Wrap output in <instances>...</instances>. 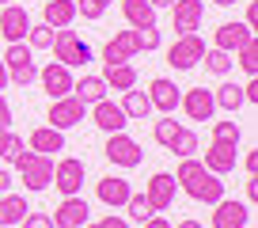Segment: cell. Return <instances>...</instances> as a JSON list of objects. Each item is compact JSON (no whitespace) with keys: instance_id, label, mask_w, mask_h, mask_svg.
I'll return each mask as SVG.
<instances>
[{"instance_id":"cell-32","label":"cell","mask_w":258,"mask_h":228,"mask_svg":"<svg viewBox=\"0 0 258 228\" xmlns=\"http://www.w3.org/2000/svg\"><path fill=\"white\" fill-rule=\"evenodd\" d=\"M232 61H235V65H239L247 76H258V42L250 38L243 49H235V53H232Z\"/></svg>"},{"instance_id":"cell-52","label":"cell","mask_w":258,"mask_h":228,"mask_svg":"<svg viewBox=\"0 0 258 228\" xmlns=\"http://www.w3.org/2000/svg\"><path fill=\"white\" fill-rule=\"evenodd\" d=\"M178 228H202V220H182Z\"/></svg>"},{"instance_id":"cell-29","label":"cell","mask_w":258,"mask_h":228,"mask_svg":"<svg viewBox=\"0 0 258 228\" xmlns=\"http://www.w3.org/2000/svg\"><path fill=\"white\" fill-rule=\"evenodd\" d=\"M213 103H217V110H228V114H235L247 99H243V88L239 84H220L217 91H213Z\"/></svg>"},{"instance_id":"cell-19","label":"cell","mask_w":258,"mask_h":228,"mask_svg":"<svg viewBox=\"0 0 258 228\" xmlns=\"http://www.w3.org/2000/svg\"><path fill=\"white\" fill-rule=\"evenodd\" d=\"M95 194H99V202L110 205V209H125L133 187H129V179H121V175H103V179L95 183Z\"/></svg>"},{"instance_id":"cell-6","label":"cell","mask_w":258,"mask_h":228,"mask_svg":"<svg viewBox=\"0 0 258 228\" xmlns=\"http://www.w3.org/2000/svg\"><path fill=\"white\" fill-rule=\"evenodd\" d=\"M137 53H141V31L129 27V31L114 34V38L103 46V53H99V57H103V65H125V61H133Z\"/></svg>"},{"instance_id":"cell-35","label":"cell","mask_w":258,"mask_h":228,"mask_svg":"<svg viewBox=\"0 0 258 228\" xmlns=\"http://www.w3.org/2000/svg\"><path fill=\"white\" fill-rule=\"evenodd\" d=\"M53 27H46V23H31V31H27V46H31V49H49V46H53Z\"/></svg>"},{"instance_id":"cell-21","label":"cell","mask_w":258,"mask_h":228,"mask_svg":"<svg viewBox=\"0 0 258 228\" xmlns=\"http://www.w3.org/2000/svg\"><path fill=\"white\" fill-rule=\"evenodd\" d=\"M250 38H254V31H250L247 23H220L217 34H213V46L224 49V53H235V49H243Z\"/></svg>"},{"instance_id":"cell-47","label":"cell","mask_w":258,"mask_h":228,"mask_svg":"<svg viewBox=\"0 0 258 228\" xmlns=\"http://www.w3.org/2000/svg\"><path fill=\"white\" fill-rule=\"evenodd\" d=\"M141 228H171V224H167V217H160V213H156V217H148Z\"/></svg>"},{"instance_id":"cell-11","label":"cell","mask_w":258,"mask_h":228,"mask_svg":"<svg viewBox=\"0 0 258 228\" xmlns=\"http://www.w3.org/2000/svg\"><path fill=\"white\" fill-rule=\"evenodd\" d=\"M38 80H42V91H46L49 99H64L73 95V69H64L61 61H49L46 69H38Z\"/></svg>"},{"instance_id":"cell-33","label":"cell","mask_w":258,"mask_h":228,"mask_svg":"<svg viewBox=\"0 0 258 228\" xmlns=\"http://www.w3.org/2000/svg\"><path fill=\"white\" fill-rule=\"evenodd\" d=\"M175 133H178V122H175V114H163L160 122L152 126V137H156V145H160V148H171Z\"/></svg>"},{"instance_id":"cell-10","label":"cell","mask_w":258,"mask_h":228,"mask_svg":"<svg viewBox=\"0 0 258 228\" xmlns=\"http://www.w3.org/2000/svg\"><path fill=\"white\" fill-rule=\"evenodd\" d=\"M182 190L194 198V202H205V205H217L220 198H224V183H220V175H213V171H198L190 183H182Z\"/></svg>"},{"instance_id":"cell-5","label":"cell","mask_w":258,"mask_h":228,"mask_svg":"<svg viewBox=\"0 0 258 228\" xmlns=\"http://www.w3.org/2000/svg\"><path fill=\"white\" fill-rule=\"evenodd\" d=\"M84 175H88V163L76 160V156H64V160L53 163V187L61 190L64 198H73L84 190Z\"/></svg>"},{"instance_id":"cell-40","label":"cell","mask_w":258,"mask_h":228,"mask_svg":"<svg viewBox=\"0 0 258 228\" xmlns=\"http://www.w3.org/2000/svg\"><path fill=\"white\" fill-rule=\"evenodd\" d=\"M141 49H160V31H156V27L141 31Z\"/></svg>"},{"instance_id":"cell-45","label":"cell","mask_w":258,"mask_h":228,"mask_svg":"<svg viewBox=\"0 0 258 228\" xmlns=\"http://www.w3.org/2000/svg\"><path fill=\"white\" fill-rule=\"evenodd\" d=\"M243 23H247L250 31L258 27V4H247V19H243Z\"/></svg>"},{"instance_id":"cell-15","label":"cell","mask_w":258,"mask_h":228,"mask_svg":"<svg viewBox=\"0 0 258 228\" xmlns=\"http://www.w3.org/2000/svg\"><path fill=\"white\" fill-rule=\"evenodd\" d=\"M235 160H239V145H224V141H213V145L205 148V160H202V167L224 179L228 171H235Z\"/></svg>"},{"instance_id":"cell-20","label":"cell","mask_w":258,"mask_h":228,"mask_svg":"<svg viewBox=\"0 0 258 228\" xmlns=\"http://www.w3.org/2000/svg\"><path fill=\"white\" fill-rule=\"evenodd\" d=\"M27 31H31V16H27V8H19V4H4L0 8V34L8 42H23Z\"/></svg>"},{"instance_id":"cell-49","label":"cell","mask_w":258,"mask_h":228,"mask_svg":"<svg viewBox=\"0 0 258 228\" xmlns=\"http://www.w3.org/2000/svg\"><path fill=\"white\" fill-rule=\"evenodd\" d=\"M8 137H12V130H8V126H0V152H4V145H8Z\"/></svg>"},{"instance_id":"cell-50","label":"cell","mask_w":258,"mask_h":228,"mask_svg":"<svg viewBox=\"0 0 258 228\" xmlns=\"http://www.w3.org/2000/svg\"><path fill=\"white\" fill-rule=\"evenodd\" d=\"M8 88V69H4V61H0V91Z\"/></svg>"},{"instance_id":"cell-24","label":"cell","mask_w":258,"mask_h":228,"mask_svg":"<svg viewBox=\"0 0 258 228\" xmlns=\"http://www.w3.org/2000/svg\"><path fill=\"white\" fill-rule=\"evenodd\" d=\"M121 16H125V23L133 27V31L156 27V8L148 4V0H121Z\"/></svg>"},{"instance_id":"cell-16","label":"cell","mask_w":258,"mask_h":228,"mask_svg":"<svg viewBox=\"0 0 258 228\" xmlns=\"http://www.w3.org/2000/svg\"><path fill=\"white\" fill-rule=\"evenodd\" d=\"M88 217H91V209H88V202H84L80 194H73V198H64L61 205L53 209V228H84L88 224Z\"/></svg>"},{"instance_id":"cell-8","label":"cell","mask_w":258,"mask_h":228,"mask_svg":"<svg viewBox=\"0 0 258 228\" xmlns=\"http://www.w3.org/2000/svg\"><path fill=\"white\" fill-rule=\"evenodd\" d=\"M84 114H88V106L80 103L76 95H64V99H49V126L53 130H73V126L84 122Z\"/></svg>"},{"instance_id":"cell-46","label":"cell","mask_w":258,"mask_h":228,"mask_svg":"<svg viewBox=\"0 0 258 228\" xmlns=\"http://www.w3.org/2000/svg\"><path fill=\"white\" fill-rule=\"evenodd\" d=\"M8 190H12V171L0 167V194H8Z\"/></svg>"},{"instance_id":"cell-22","label":"cell","mask_w":258,"mask_h":228,"mask_svg":"<svg viewBox=\"0 0 258 228\" xmlns=\"http://www.w3.org/2000/svg\"><path fill=\"white\" fill-rule=\"evenodd\" d=\"M73 19H76V0H46L42 4V23L53 27V31L73 27Z\"/></svg>"},{"instance_id":"cell-14","label":"cell","mask_w":258,"mask_h":228,"mask_svg":"<svg viewBox=\"0 0 258 228\" xmlns=\"http://www.w3.org/2000/svg\"><path fill=\"white\" fill-rule=\"evenodd\" d=\"M178 99H182V88H178L175 80H167V76H156V80L148 84V103H152V110L175 114L178 110Z\"/></svg>"},{"instance_id":"cell-54","label":"cell","mask_w":258,"mask_h":228,"mask_svg":"<svg viewBox=\"0 0 258 228\" xmlns=\"http://www.w3.org/2000/svg\"><path fill=\"white\" fill-rule=\"evenodd\" d=\"M4 4H12V0H0V8H4Z\"/></svg>"},{"instance_id":"cell-12","label":"cell","mask_w":258,"mask_h":228,"mask_svg":"<svg viewBox=\"0 0 258 228\" xmlns=\"http://www.w3.org/2000/svg\"><path fill=\"white\" fill-rule=\"evenodd\" d=\"M178 106L186 110V118H190V122H213V114H217V103H213V91H209V88H190V91H182Z\"/></svg>"},{"instance_id":"cell-7","label":"cell","mask_w":258,"mask_h":228,"mask_svg":"<svg viewBox=\"0 0 258 228\" xmlns=\"http://www.w3.org/2000/svg\"><path fill=\"white\" fill-rule=\"evenodd\" d=\"M175 194H178V183H175L171 171H156L152 179L145 183V198H148V205H152L156 213H167L171 205H175Z\"/></svg>"},{"instance_id":"cell-31","label":"cell","mask_w":258,"mask_h":228,"mask_svg":"<svg viewBox=\"0 0 258 228\" xmlns=\"http://www.w3.org/2000/svg\"><path fill=\"white\" fill-rule=\"evenodd\" d=\"M167 152H175L178 160H182V156H194V152H198V133L186 130V126H178V133H175V141H171Z\"/></svg>"},{"instance_id":"cell-3","label":"cell","mask_w":258,"mask_h":228,"mask_svg":"<svg viewBox=\"0 0 258 228\" xmlns=\"http://www.w3.org/2000/svg\"><path fill=\"white\" fill-rule=\"evenodd\" d=\"M202 57H205V38L202 34H178L175 46L167 49V65L175 69V73H186V69L202 65Z\"/></svg>"},{"instance_id":"cell-1","label":"cell","mask_w":258,"mask_h":228,"mask_svg":"<svg viewBox=\"0 0 258 228\" xmlns=\"http://www.w3.org/2000/svg\"><path fill=\"white\" fill-rule=\"evenodd\" d=\"M4 69H8V84H19V88H27L31 80H38V65H34V49L27 46V42H8V49H4Z\"/></svg>"},{"instance_id":"cell-34","label":"cell","mask_w":258,"mask_h":228,"mask_svg":"<svg viewBox=\"0 0 258 228\" xmlns=\"http://www.w3.org/2000/svg\"><path fill=\"white\" fill-rule=\"evenodd\" d=\"M0 156H4V160H8L12 167L19 171V167L27 163V156H31V148L23 145V137H16V133H12V137H8V145H4V152H0Z\"/></svg>"},{"instance_id":"cell-39","label":"cell","mask_w":258,"mask_h":228,"mask_svg":"<svg viewBox=\"0 0 258 228\" xmlns=\"http://www.w3.org/2000/svg\"><path fill=\"white\" fill-rule=\"evenodd\" d=\"M19 224L23 228H53V220H49V213H27Z\"/></svg>"},{"instance_id":"cell-42","label":"cell","mask_w":258,"mask_h":228,"mask_svg":"<svg viewBox=\"0 0 258 228\" xmlns=\"http://www.w3.org/2000/svg\"><path fill=\"white\" fill-rule=\"evenodd\" d=\"M99 228H129V220H125V217H114V213H106V217L99 220Z\"/></svg>"},{"instance_id":"cell-13","label":"cell","mask_w":258,"mask_h":228,"mask_svg":"<svg viewBox=\"0 0 258 228\" xmlns=\"http://www.w3.org/2000/svg\"><path fill=\"white\" fill-rule=\"evenodd\" d=\"M88 110H91V122H95L103 133H121V130L129 126L121 103H114V99H99V103H91Z\"/></svg>"},{"instance_id":"cell-27","label":"cell","mask_w":258,"mask_h":228,"mask_svg":"<svg viewBox=\"0 0 258 228\" xmlns=\"http://www.w3.org/2000/svg\"><path fill=\"white\" fill-rule=\"evenodd\" d=\"M73 95L80 99L84 106H91V103H99V99H106V84H103V76H80V80L73 84Z\"/></svg>"},{"instance_id":"cell-17","label":"cell","mask_w":258,"mask_h":228,"mask_svg":"<svg viewBox=\"0 0 258 228\" xmlns=\"http://www.w3.org/2000/svg\"><path fill=\"white\" fill-rule=\"evenodd\" d=\"M171 16H175V31L178 34H198L205 19V0H175L171 4Z\"/></svg>"},{"instance_id":"cell-4","label":"cell","mask_w":258,"mask_h":228,"mask_svg":"<svg viewBox=\"0 0 258 228\" xmlns=\"http://www.w3.org/2000/svg\"><path fill=\"white\" fill-rule=\"evenodd\" d=\"M103 152H106V160H110L114 167H125V171L129 167H141V160H145L141 145L129 137L125 130H121V133H106V148H103Z\"/></svg>"},{"instance_id":"cell-38","label":"cell","mask_w":258,"mask_h":228,"mask_svg":"<svg viewBox=\"0 0 258 228\" xmlns=\"http://www.w3.org/2000/svg\"><path fill=\"white\" fill-rule=\"evenodd\" d=\"M106 4H110V0H76V16H84V19L95 23V19L106 16Z\"/></svg>"},{"instance_id":"cell-23","label":"cell","mask_w":258,"mask_h":228,"mask_svg":"<svg viewBox=\"0 0 258 228\" xmlns=\"http://www.w3.org/2000/svg\"><path fill=\"white\" fill-rule=\"evenodd\" d=\"M27 148L38 156H53V152H64V133L53 130V126H38V130L27 137Z\"/></svg>"},{"instance_id":"cell-44","label":"cell","mask_w":258,"mask_h":228,"mask_svg":"<svg viewBox=\"0 0 258 228\" xmlns=\"http://www.w3.org/2000/svg\"><path fill=\"white\" fill-rule=\"evenodd\" d=\"M247 202L250 205L258 202V175H250V179H247Z\"/></svg>"},{"instance_id":"cell-55","label":"cell","mask_w":258,"mask_h":228,"mask_svg":"<svg viewBox=\"0 0 258 228\" xmlns=\"http://www.w3.org/2000/svg\"><path fill=\"white\" fill-rule=\"evenodd\" d=\"M84 228H99V224H84Z\"/></svg>"},{"instance_id":"cell-51","label":"cell","mask_w":258,"mask_h":228,"mask_svg":"<svg viewBox=\"0 0 258 228\" xmlns=\"http://www.w3.org/2000/svg\"><path fill=\"white\" fill-rule=\"evenodd\" d=\"M148 4H152V8L160 12V8H171V4H175V0H148Z\"/></svg>"},{"instance_id":"cell-48","label":"cell","mask_w":258,"mask_h":228,"mask_svg":"<svg viewBox=\"0 0 258 228\" xmlns=\"http://www.w3.org/2000/svg\"><path fill=\"white\" fill-rule=\"evenodd\" d=\"M258 171V152H247V175H254Z\"/></svg>"},{"instance_id":"cell-37","label":"cell","mask_w":258,"mask_h":228,"mask_svg":"<svg viewBox=\"0 0 258 228\" xmlns=\"http://www.w3.org/2000/svg\"><path fill=\"white\" fill-rule=\"evenodd\" d=\"M213 141H224V145H239V141H243L239 122H213Z\"/></svg>"},{"instance_id":"cell-56","label":"cell","mask_w":258,"mask_h":228,"mask_svg":"<svg viewBox=\"0 0 258 228\" xmlns=\"http://www.w3.org/2000/svg\"><path fill=\"white\" fill-rule=\"evenodd\" d=\"M42 4H46V0H42Z\"/></svg>"},{"instance_id":"cell-2","label":"cell","mask_w":258,"mask_h":228,"mask_svg":"<svg viewBox=\"0 0 258 228\" xmlns=\"http://www.w3.org/2000/svg\"><path fill=\"white\" fill-rule=\"evenodd\" d=\"M49 49H53V57L61 61L64 69H80V65H88V61H91V46L76 31H69V27L53 34V46H49Z\"/></svg>"},{"instance_id":"cell-28","label":"cell","mask_w":258,"mask_h":228,"mask_svg":"<svg viewBox=\"0 0 258 228\" xmlns=\"http://www.w3.org/2000/svg\"><path fill=\"white\" fill-rule=\"evenodd\" d=\"M31 213L23 194H0V224H19Z\"/></svg>"},{"instance_id":"cell-26","label":"cell","mask_w":258,"mask_h":228,"mask_svg":"<svg viewBox=\"0 0 258 228\" xmlns=\"http://www.w3.org/2000/svg\"><path fill=\"white\" fill-rule=\"evenodd\" d=\"M121 110H125V118H137V122H145L148 114H152V103H148V91H137V88L121 91Z\"/></svg>"},{"instance_id":"cell-18","label":"cell","mask_w":258,"mask_h":228,"mask_svg":"<svg viewBox=\"0 0 258 228\" xmlns=\"http://www.w3.org/2000/svg\"><path fill=\"white\" fill-rule=\"evenodd\" d=\"M250 220V205L235 202V198H220L213 205V228H247Z\"/></svg>"},{"instance_id":"cell-53","label":"cell","mask_w":258,"mask_h":228,"mask_svg":"<svg viewBox=\"0 0 258 228\" xmlns=\"http://www.w3.org/2000/svg\"><path fill=\"white\" fill-rule=\"evenodd\" d=\"M213 4H220V8H232V4H235V0H213Z\"/></svg>"},{"instance_id":"cell-41","label":"cell","mask_w":258,"mask_h":228,"mask_svg":"<svg viewBox=\"0 0 258 228\" xmlns=\"http://www.w3.org/2000/svg\"><path fill=\"white\" fill-rule=\"evenodd\" d=\"M243 99H247V103H258V76H250V80L243 84Z\"/></svg>"},{"instance_id":"cell-36","label":"cell","mask_w":258,"mask_h":228,"mask_svg":"<svg viewBox=\"0 0 258 228\" xmlns=\"http://www.w3.org/2000/svg\"><path fill=\"white\" fill-rule=\"evenodd\" d=\"M125 213H129L133 220H137V224H145L148 217H156V209L148 205V198H145V194H129V202H125Z\"/></svg>"},{"instance_id":"cell-43","label":"cell","mask_w":258,"mask_h":228,"mask_svg":"<svg viewBox=\"0 0 258 228\" xmlns=\"http://www.w3.org/2000/svg\"><path fill=\"white\" fill-rule=\"evenodd\" d=\"M0 126H12V103L4 99V91H0Z\"/></svg>"},{"instance_id":"cell-30","label":"cell","mask_w":258,"mask_h":228,"mask_svg":"<svg viewBox=\"0 0 258 228\" xmlns=\"http://www.w3.org/2000/svg\"><path fill=\"white\" fill-rule=\"evenodd\" d=\"M202 61H205V69H209L213 76H228V73H232V65H235V61H232V53H224V49H217V46H213V49H205V57H202Z\"/></svg>"},{"instance_id":"cell-9","label":"cell","mask_w":258,"mask_h":228,"mask_svg":"<svg viewBox=\"0 0 258 228\" xmlns=\"http://www.w3.org/2000/svg\"><path fill=\"white\" fill-rule=\"evenodd\" d=\"M19 175H23V187L31 190V194L46 190L49 183H53V156H38V152H31V156H27V163L19 167Z\"/></svg>"},{"instance_id":"cell-25","label":"cell","mask_w":258,"mask_h":228,"mask_svg":"<svg viewBox=\"0 0 258 228\" xmlns=\"http://www.w3.org/2000/svg\"><path fill=\"white\" fill-rule=\"evenodd\" d=\"M103 84L106 91H129V88H137V69L129 65H103Z\"/></svg>"}]
</instances>
